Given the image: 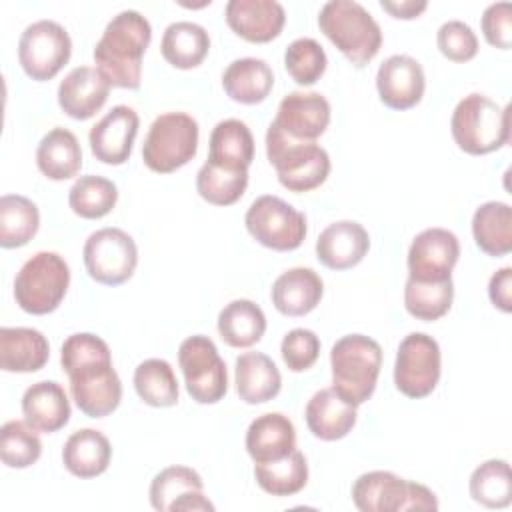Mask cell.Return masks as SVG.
I'll return each instance as SVG.
<instances>
[{"label":"cell","instance_id":"20","mask_svg":"<svg viewBox=\"0 0 512 512\" xmlns=\"http://www.w3.org/2000/svg\"><path fill=\"white\" fill-rule=\"evenodd\" d=\"M110 82L92 66L72 68L58 86V106L74 120L92 118L108 100Z\"/></svg>","mask_w":512,"mask_h":512},{"label":"cell","instance_id":"23","mask_svg":"<svg viewBox=\"0 0 512 512\" xmlns=\"http://www.w3.org/2000/svg\"><path fill=\"white\" fill-rule=\"evenodd\" d=\"M306 424L308 430L324 440L334 442L352 432L356 424V406L346 402L334 388H322L306 404Z\"/></svg>","mask_w":512,"mask_h":512},{"label":"cell","instance_id":"32","mask_svg":"<svg viewBox=\"0 0 512 512\" xmlns=\"http://www.w3.org/2000/svg\"><path fill=\"white\" fill-rule=\"evenodd\" d=\"M208 160L234 170H248L254 160V136L238 118L220 120L210 134Z\"/></svg>","mask_w":512,"mask_h":512},{"label":"cell","instance_id":"2","mask_svg":"<svg viewBox=\"0 0 512 512\" xmlns=\"http://www.w3.org/2000/svg\"><path fill=\"white\" fill-rule=\"evenodd\" d=\"M152 40L146 16L136 10L118 12L94 46L98 72L116 88L138 90L142 82V56Z\"/></svg>","mask_w":512,"mask_h":512},{"label":"cell","instance_id":"7","mask_svg":"<svg viewBox=\"0 0 512 512\" xmlns=\"http://www.w3.org/2000/svg\"><path fill=\"white\" fill-rule=\"evenodd\" d=\"M70 268L56 252H36L28 258L14 278L16 304L34 316L54 312L66 296Z\"/></svg>","mask_w":512,"mask_h":512},{"label":"cell","instance_id":"46","mask_svg":"<svg viewBox=\"0 0 512 512\" xmlns=\"http://www.w3.org/2000/svg\"><path fill=\"white\" fill-rule=\"evenodd\" d=\"M280 354L288 370L304 372L312 368L320 356V338L308 328H294L282 338Z\"/></svg>","mask_w":512,"mask_h":512},{"label":"cell","instance_id":"5","mask_svg":"<svg viewBox=\"0 0 512 512\" xmlns=\"http://www.w3.org/2000/svg\"><path fill=\"white\" fill-rule=\"evenodd\" d=\"M382 366L380 344L364 334H348L334 342L330 350L332 388L356 408L376 390Z\"/></svg>","mask_w":512,"mask_h":512},{"label":"cell","instance_id":"25","mask_svg":"<svg viewBox=\"0 0 512 512\" xmlns=\"http://www.w3.org/2000/svg\"><path fill=\"white\" fill-rule=\"evenodd\" d=\"M24 420L38 432H58L70 420V400L66 390L54 380H42L22 394Z\"/></svg>","mask_w":512,"mask_h":512},{"label":"cell","instance_id":"31","mask_svg":"<svg viewBox=\"0 0 512 512\" xmlns=\"http://www.w3.org/2000/svg\"><path fill=\"white\" fill-rule=\"evenodd\" d=\"M210 50V36L204 26L188 20L166 26L160 42V52L168 64L180 70L196 68L204 62Z\"/></svg>","mask_w":512,"mask_h":512},{"label":"cell","instance_id":"15","mask_svg":"<svg viewBox=\"0 0 512 512\" xmlns=\"http://www.w3.org/2000/svg\"><path fill=\"white\" fill-rule=\"evenodd\" d=\"M460 256V242L446 228H426L414 236L408 248V278L440 282L452 278Z\"/></svg>","mask_w":512,"mask_h":512},{"label":"cell","instance_id":"29","mask_svg":"<svg viewBox=\"0 0 512 512\" xmlns=\"http://www.w3.org/2000/svg\"><path fill=\"white\" fill-rule=\"evenodd\" d=\"M274 86V72L262 58L232 60L222 74V88L230 100L240 104H258L266 100Z\"/></svg>","mask_w":512,"mask_h":512},{"label":"cell","instance_id":"11","mask_svg":"<svg viewBox=\"0 0 512 512\" xmlns=\"http://www.w3.org/2000/svg\"><path fill=\"white\" fill-rule=\"evenodd\" d=\"M178 364L186 392L198 404H216L228 392L226 364L208 336L196 334L182 340L178 348Z\"/></svg>","mask_w":512,"mask_h":512},{"label":"cell","instance_id":"10","mask_svg":"<svg viewBox=\"0 0 512 512\" xmlns=\"http://www.w3.org/2000/svg\"><path fill=\"white\" fill-rule=\"evenodd\" d=\"M250 236L276 252L300 248L306 238V216L278 196H258L244 216Z\"/></svg>","mask_w":512,"mask_h":512},{"label":"cell","instance_id":"48","mask_svg":"<svg viewBox=\"0 0 512 512\" xmlns=\"http://www.w3.org/2000/svg\"><path fill=\"white\" fill-rule=\"evenodd\" d=\"M488 296L498 310L506 314L512 310V268L510 266H504L492 274L488 282Z\"/></svg>","mask_w":512,"mask_h":512},{"label":"cell","instance_id":"24","mask_svg":"<svg viewBox=\"0 0 512 512\" xmlns=\"http://www.w3.org/2000/svg\"><path fill=\"white\" fill-rule=\"evenodd\" d=\"M324 294V282L312 268H290L272 284V304L284 316H304L312 312Z\"/></svg>","mask_w":512,"mask_h":512},{"label":"cell","instance_id":"38","mask_svg":"<svg viewBox=\"0 0 512 512\" xmlns=\"http://www.w3.org/2000/svg\"><path fill=\"white\" fill-rule=\"evenodd\" d=\"M248 186V170H234L206 160L196 174V190L200 198L214 206H230L238 202Z\"/></svg>","mask_w":512,"mask_h":512},{"label":"cell","instance_id":"3","mask_svg":"<svg viewBox=\"0 0 512 512\" xmlns=\"http://www.w3.org/2000/svg\"><path fill=\"white\" fill-rule=\"evenodd\" d=\"M452 138L472 156L500 150L510 140V108L496 104L486 94L464 96L450 118Z\"/></svg>","mask_w":512,"mask_h":512},{"label":"cell","instance_id":"39","mask_svg":"<svg viewBox=\"0 0 512 512\" xmlns=\"http://www.w3.org/2000/svg\"><path fill=\"white\" fill-rule=\"evenodd\" d=\"M116 202H118V188L112 180L104 176H94V174L80 176L68 192V204L72 212L86 220H96L110 214Z\"/></svg>","mask_w":512,"mask_h":512},{"label":"cell","instance_id":"34","mask_svg":"<svg viewBox=\"0 0 512 512\" xmlns=\"http://www.w3.org/2000/svg\"><path fill=\"white\" fill-rule=\"evenodd\" d=\"M220 338L232 348H250L266 332V316L258 304L246 298L232 300L218 314Z\"/></svg>","mask_w":512,"mask_h":512},{"label":"cell","instance_id":"26","mask_svg":"<svg viewBox=\"0 0 512 512\" xmlns=\"http://www.w3.org/2000/svg\"><path fill=\"white\" fill-rule=\"evenodd\" d=\"M50 358V344L36 328H0V368L4 372H38Z\"/></svg>","mask_w":512,"mask_h":512},{"label":"cell","instance_id":"30","mask_svg":"<svg viewBox=\"0 0 512 512\" xmlns=\"http://www.w3.org/2000/svg\"><path fill=\"white\" fill-rule=\"evenodd\" d=\"M36 164L50 180L74 178L82 168V148L74 132L56 126L44 134L36 148Z\"/></svg>","mask_w":512,"mask_h":512},{"label":"cell","instance_id":"1","mask_svg":"<svg viewBox=\"0 0 512 512\" xmlns=\"http://www.w3.org/2000/svg\"><path fill=\"white\" fill-rule=\"evenodd\" d=\"M60 364L70 380V394L78 410L90 418L112 414L122 400V382L112 366L108 344L90 332L64 340Z\"/></svg>","mask_w":512,"mask_h":512},{"label":"cell","instance_id":"14","mask_svg":"<svg viewBox=\"0 0 512 512\" xmlns=\"http://www.w3.org/2000/svg\"><path fill=\"white\" fill-rule=\"evenodd\" d=\"M440 372V346L432 336L412 332L400 342L394 362V384L398 392L414 400L424 398L438 386Z\"/></svg>","mask_w":512,"mask_h":512},{"label":"cell","instance_id":"19","mask_svg":"<svg viewBox=\"0 0 512 512\" xmlns=\"http://www.w3.org/2000/svg\"><path fill=\"white\" fill-rule=\"evenodd\" d=\"M226 22L240 38L264 44L280 36L286 12L276 0H230L226 4Z\"/></svg>","mask_w":512,"mask_h":512},{"label":"cell","instance_id":"13","mask_svg":"<svg viewBox=\"0 0 512 512\" xmlns=\"http://www.w3.org/2000/svg\"><path fill=\"white\" fill-rule=\"evenodd\" d=\"M82 256L90 278L106 286H118L130 280L138 264L134 238L112 226L92 232L84 244Z\"/></svg>","mask_w":512,"mask_h":512},{"label":"cell","instance_id":"44","mask_svg":"<svg viewBox=\"0 0 512 512\" xmlns=\"http://www.w3.org/2000/svg\"><path fill=\"white\" fill-rule=\"evenodd\" d=\"M326 52L314 38H296L284 52V66L300 86H312L326 72Z\"/></svg>","mask_w":512,"mask_h":512},{"label":"cell","instance_id":"17","mask_svg":"<svg viewBox=\"0 0 512 512\" xmlns=\"http://www.w3.org/2000/svg\"><path fill=\"white\" fill-rule=\"evenodd\" d=\"M376 88L380 100L392 110L414 108L426 88L422 64L408 54L388 56L376 72Z\"/></svg>","mask_w":512,"mask_h":512},{"label":"cell","instance_id":"4","mask_svg":"<svg viewBox=\"0 0 512 512\" xmlns=\"http://www.w3.org/2000/svg\"><path fill=\"white\" fill-rule=\"evenodd\" d=\"M324 36L356 66H366L382 46V30L372 14L354 0H330L320 8Z\"/></svg>","mask_w":512,"mask_h":512},{"label":"cell","instance_id":"22","mask_svg":"<svg viewBox=\"0 0 512 512\" xmlns=\"http://www.w3.org/2000/svg\"><path fill=\"white\" fill-rule=\"evenodd\" d=\"M296 450V428L292 420L280 412L256 416L246 430V452L254 460L272 462Z\"/></svg>","mask_w":512,"mask_h":512},{"label":"cell","instance_id":"42","mask_svg":"<svg viewBox=\"0 0 512 512\" xmlns=\"http://www.w3.org/2000/svg\"><path fill=\"white\" fill-rule=\"evenodd\" d=\"M26 420H8L0 430V458L8 468H28L38 462L42 442Z\"/></svg>","mask_w":512,"mask_h":512},{"label":"cell","instance_id":"41","mask_svg":"<svg viewBox=\"0 0 512 512\" xmlns=\"http://www.w3.org/2000/svg\"><path fill=\"white\" fill-rule=\"evenodd\" d=\"M454 300L452 278L440 282H418L408 278L404 286V306L410 316L432 322L442 318Z\"/></svg>","mask_w":512,"mask_h":512},{"label":"cell","instance_id":"16","mask_svg":"<svg viewBox=\"0 0 512 512\" xmlns=\"http://www.w3.org/2000/svg\"><path fill=\"white\" fill-rule=\"evenodd\" d=\"M138 126L140 118L134 108L126 104L114 106L90 128L88 142L94 158L110 166L124 164L132 154Z\"/></svg>","mask_w":512,"mask_h":512},{"label":"cell","instance_id":"35","mask_svg":"<svg viewBox=\"0 0 512 512\" xmlns=\"http://www.w3.org/2000/svg\"><path fill=\"white\" fill-rule=\"evenodd\" d=\"M40 226L38 206L20 194L0 198V246L18 248L28 244Z\"/></svg>","mask_w":512,"mask_h":512},{"label":"cell","instance_id":"9","mask_svg":"<svg viewBox=\"0 0 512 512\" xmlns=\"http://www.w3.org/2000/svg\"><path fill=\"white\" fill-rule=\"evenodd\" d=\"M198 150V122L186 112H164L154 118L142 146L144 164L158 174L186 166Z\"/></svg>","mask_w":512,"mask_h":512},{"label":"cell","instance_id":"27","mask_svg":"<svg viewBox=\"0 0 512 512\" xmlns=\"http://www.w3.org/2000/svg\"><path fill=\"white\" fill-rule=\"evenodd\" d=\"M234 384L240 400L246 404H264L278 396L282 376L270 356L262 352H244L236 358Z\"/></svg>","mask_w":512,"mask_h":512},{"label":"cell","instance_id":"12","mask_svg":"<svg viewBox=\"0 0 512 512\" xmlns=\"http://www.w3.org/2000/svg\"><path fill=\"white\" fill-rule=\"evenodd\" d=\"M72 40L54 20H38L24 28L18 40V60L28 78L44 82L54 78L70 60Z\"/></svg>","mask_w":512,"mask_h":512},{"label":"cell","instance_id":"37","mask_svg":"<svg viewBox=\"0 0 512 512\" xmlns=\"http://www.w3.org/2000/svg\"><path fill=\"white\" fill-rule=\"evenodd\" d=\"M134 388L140 400L154 408L174 406L180 396L174 368L162 358H148L136 366Z\"/></svg>","mask_w":512,"mask_h":512},{"label":"cell","instance_id":"49","mask_svg":"<svg viewBox=\"0 0 512 512\" xmlns=\"http://www.w3.org/2000/svg\"><path fill=\"white\" fill-rule=\"evenodd\" d=\"M380 6L394 18L412 20V18H418L428 8V2L426 0H382Z\"/></svg>","mask_w":512,"mask_h":512},{"label":"cell","instance_id":"36","mask_svg":"<svg viewBox=\"0 0 512 512\" xmlns=\"http://www.w3.org/2000/svg\"><path fill=\"white\" fill-rule=\"evenodd\" d=\"M254 478L258 486L272 496H292L308 482L306 456L296 448L284 458L254 464Z\"/></svg>","mask_w":512,"mask_h":512},{"label":"cell","instance_id":"33","mask_svg":"<svg viewBox=\"0 0 512 512\" xmlns=\"http://www.w3.org/2000/svg\"><path fill=\"white\" fill-rule=\"evenodd\" d=\"M472 236L484 254L506 256L512 250V208L498 200L480 204L472 216Z\"/></svg>","mask_w":512,"mask_h":512},{"label":"cell","instance_id":"8","mask_svg":"<svg viewBox=\"0 0 512 512\" xmlns=\"http://www.w3.org/2000/svg\"><path fill=\"white\" fill-rule=\"evenodd\" d=\"M352 502L360 512L438 510L436 494L430 488L388 470L360 474L352 484Z\"/></svg>","mask_w":512,"mask_h":512},{"label":"cell","instance_id":"28","mask_svg":"<svg viewBox=\"0 0 512 512\" xmlns=\"http://www.w3.org/2000/svg\"><path fill=\"white\" fill-rule=\"evenodd\" d=\"M112 446L108 438L94 428H82L68 436L62 448L64 468L78 478H96L108 470Z\"/></svg>","mask_w":512,"mask_h":512},{"label":"cell","instance_id":"6","mask_svg":"<svg viewBox=\"0 0 512 512\" xmlns=\"http://www.w3.org/2000/svg\"><path fill=\"white\" fill-rule=\"evenodd\" d=\"M266 156L276 170L278 182L290 192H310L324 184L330 174V156L320 144L294 140L274 122L266 130Z\"/></svg>","mask_w":512,"mask_h":512},{"label":"cell","instance_id":"40","mask_svg":"<svg viewBox=\"0 0 512 512\" xmlns=\"http://www.w3.org/2000/svg\"><path fill=\"white\" fill-rule=\"evenodd\" d=\"M470 496L486 508H506L512 502L510 464L502 458H490L474 468L470 476Z\"/></svg>","mask_w":512,"mask_h":512},{"label":"cell","instance_id":"47","mask_svg":"<svg viewBox=\"0 0 512 512\" xmlns=\"http://www.w3.org/2000/svg\"><path fill=\"white\" fill-rule=\"evenodd\" d=\"M482 34L490 46L508 50L512 46V6L510 2L490 4L480 20Z\"/></svg>","mask_w":512,"mask_h":512},{"label":"cell","instance_id":"18","mask_svg":"<svg viewBox=\"0 0 512 512\" xmlns=\"http://www.w3.org/2000/svg\"><path fill=\"white\" fill-rule=\"evenodd\" d=\"M272 122L294 140L316 142L330 124V102L320 92H290Z\"/></svg>","mask_w":512,"mask_h":512},{"label":"cell","instance_id":"21","mask_svg":"<svg viewBox=\"0 0 512 512\" xmlns=\"http://www.w3.org/2000/svg\"><path fill=\"white\" fill-rule=\"evenodd\" d=\"M370 236L354 220H338L326 226L316 240V256L330 270H348L368 254Z\"/></svg>","mask_w":512,"mask_h":512},{"label":"cell","instance_id":"45","mask_svg":"<svg viewBox=\"0 0 512 512\" xmlns=\"http://www.w3.org/2000/svg\"><path fill=\"white\" fill-rule=\"evenodd\" d=\"M438 50L452 62H468L478 54V38L474 30L462 20H448L436 34Z\"/></svg>","mask_w":512,"mask_h":512},{"label":"cell","instance_id":"43","mask_svg":"<svg viewBox=\"0 0 512 512\" xmlns=\"http://www.w3.org/2000/svg\"><path fill=\"white\" fill-rule=\"evenodd\" d=\"M200 474L188 466H168L150 484V504L158 512H170L172 504L190 492H202Z\"/></svg>","mask_w":512,"mask_h":512}]
</instances>
